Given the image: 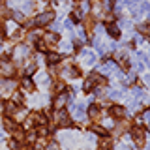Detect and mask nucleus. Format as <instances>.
<instances>
[{
	"instance_id": "obj_3",
	"label": "nucleus",
	"mask_w": 150,
	"mask_h": 150,
	"mask_svg": "<svg viewBox=\"0 0 150 150\" xmlns=\"http://www.w3.org/2000/svg\"><path fill=\"white\" fill-rule=\"evenodd\" d=\"M54 19V13L53 11H43V13H40L34 21H32V25H36V26H45V25H49L51 21Z\"/></svg>"
},
{
	"instance_id": "obj_30",
	"label": "nucleus",
	"mask_w": 150,
	"mask_h": 150,
	"mask_svg": "<svg viewBox=\"0 0 150 150\" xmlns=\"http://www.w3.org/2000/svg\"><path fill=\"white\" fill-rule=\"evenodd\" d=\"M133 96H137V98H143V90H141V88H133Z\"/></svg>"
},
{
	"instance_id": "obj_25",
	"label": "nucleus",
	"mask_w": 150,
	"mask_h": 150,
	"mask_svg": "<svg viewBox=\"0 0 150 150\" xmlns=\"http://www.w3.org/2000/svg\"><path fill=\"white\" fill-rule=\"evenodd\" d=\"M53 90H54L56 94H62V92H64V83H56V84H54V88H53Z\"/></svg>"
},
{
	"instance_id": "obj_24",
	"label": "nucleus",
	"mask_w": 150,
	"mask_h": 150,
	"mask_svg": "<svg viewBox=\"0 0 150 150\" xmlns=\"http://www.w3.org/2000/svg\"><path fill=\"white\" fill-rule=\"evenodd\" d=\"M81 19H83L81 11H73V13H71V21H73V23H79V21H81Z\"/></svg>"
},
{
	"instance_id": "obj_27",
	"label": "nucleus",
	"mask_w": 150,
	"mask_h": 150,
	"mask_svg": "<svg viewBox=\"0 0 150 150\" xmlns=\"http://www.w3.org/2000/svg\"><path fill=\"white\" fill-rule=\"evenodd\" d=\"M112 69H115V64H105V66H103V71H105V73H111Z\"/></svg>"
},
{
	"instance_id": "obj_13",
	"label": "nucleus",
	"mask_w": 150,
	"mask_h": 150,
	"mask_svg": "<svg viewBox=\"0 0 150 150\" xmlns=\"http://www.w3.org/2000/svg\"><path fill=\"white\" fill-rule=\"evenodd\" d=\"M100 115H101L100 107H98V105H90V109H88V116L94 118V120H98V118H100Z\"/></svg>"
},
{
	"instance_id": "obj_28",
	"label": "nucleus",
	"mask_w": 150,
	"mask_h": 150,
	"mask_svg": "<svg viewBox=\"0 0 150 150\" xmlns=\"http://www.w3.org/2000/svg\"><path fill=\"white\" fill-rule=\"evenodd\" d=\"M38 49H40V51H47V45H45V41H43V40L38 41Z\"/></svg>"
},
{
	"instance_id": "obj_33",
	"label": "nucleus",
	"mask_w": 150,
	"mask_h": 150,
	"mask_svg": "<svg viewBox=\"0 0 150 150\" xmlns=\"http://www.w3.org/2000/svg\"><path fill=\"white\" fill-rule=\"evenodd\" d=\"M2 111H4V103L0 101V112H2Z\"/></svg>"
},
{
	"instance_id": "obj_35",
	"label": "nucleus",
	"mask_w": 150,
	"mask_h": 150,
	"mask_svg": "<svg viewBox=\"0 0 150 150\" xmlns=\"http://www.w3.org/2000/svg\"><path fill=\"white\" fill-rule=\"evenodd\" d=\"M146 128H148V131H150V122H148V126H146Z\"/></svg>"
},
{
	"instance_id": "obj_8",
	"label": "nucleus",
	"mask_w": 150,
	"mask_h": 150,
	"mask_svg": "<svg viewBox=\"0 0 150 150\" xmlns=\"http://www.w3.org/2000/svg\"><path fill=\"white\" fill-rule=\"evenodd\" d=\"M2 124H4V129H6V131H11V133H13V131L17 129V120H13L11 116H6Z\"/></svg>"
},
{
	"instance_id": "obj_4",
	"label": "nucleus",
	"mask_w": 150,
	"mask_h": 150,
	"mask_svg": "<svg viewBox=\"0 0 150 150\" xmlns=\"http://www.w3.org/2000/svg\"><path fill=\"white\" fill-rule=\"evenodd\" d=\"M131 137H133L137 146H143L144 144V129L143 128H133L131 129Z\"/></svg>"
},
{
	"instance_id": "obj_11",
	"label": "nucleus",
	"mask_w": 150,
	"mask_h": 150,
	"mask_svg": "<svg viewBox=\"0 0 150 150\" xmlns=\"http://www.w3.org/2000/svg\"><path fill=\"white\" fill-rule=\"evenodd\" d=\"M66 101H68V96H66L64 92H62V94H58V96L54 98V107H56V109H64Z\"/></svg>"
},
{
	"instance_id": "obj_7",
	"label": "nucleus",
	"mask_w": 150,
	"mask_h": 150,
	"mask_svg": "<svg viewBox=\"0 0 150 150\" xmlns=\"http://www.w3.org/2000/svg\"><path fill=\"white\" fill-rule=\"evenodd\" d=\"M109 115H111V116H115V118H122V116L126 115V109H124L122 105H111Z\"/></svg>"
},
{
	"instance_id": "obj_31",
	"label": "nucleus",
	"mask_w": 150,
	"mask_h": 150,
	"mask_svg": "<svg viewBox=\"0 0 150 150\" xmlns=\"http://www.w3.org/2000/svg\"><path fill=\"white\" fill-rule=\"evenodd\" d=\"M49 150H58V144H56V143H51L49 144Z\"/></svg>"
},
{
	"instance_id": "obj_18",
	"label": "nucleus",
	"mask_w": 150,
	"mask_h": 150,
	"mask_svg": "<svg viewBox=\"0 0 150 150\" xmlns=\"http://www.w3.org/2000/svg\"><path fill=\"white\" fill-rule=\"evenodd\" d=\"M139 34L141 36H150V23H143V25H139Z\"/></svg>"
},
{
	"instance_id": "obj_15",
	"label": "nucleus",
	"mask_w": 150,
	"mask_h": 150,
	"mask_svg": "<svg viewBox=\"0 0 150 150\" xmlns=\"http://www.w3.org/2000/svg\"><path fill=\"white\" fill-rule=\"evenodd\" d=\"M112 148V141L109 137H103L100 141V150H111Z\"/></svg>"
},
{
	"instance_id": "obj_6",
	"label": "nucleus",
	"mask_w": 150,
	"mask_h": 150,
	"mask_svg": "<svg viewBox=\"0 0 150 150\" xmlns=\"http://www.w3.org/2000/svg\"><path fill=\"white\" fill-rule=\"evenodd\" d=\"M21 88L25 92H34V88H36V83L32 81L30 77H23L21 79Z\"/></svg>"
},
{
	"instance_id": "obj_9",
	"label": "nucleus",
	"mask_w": 150,
	"mask_h": 150,
	"mask_svg": "<svg viewBox=\"0 0 150 150\" xmlns=\"http://www.w3.org/2000/svg\"><path fill=\"white\" fill-rule=\"evenodd\" d=\"M43 41H45V45H56L58 43V34L56 32H47L43 36Z\"/></svg>"
},
{
	"instance_id": "obj_32",
	"label": "nucleus",
	"mask_w": 150,
	"mask_h": 150,
	"mask_svg": "<svg viewBox=\"0 0 150 150\" xmlns=\"http://www.w3.org/2000/svg\"><path fill=\"white\" fill-rule=\"evenodd\" d=\"M118 150H129V148H128V146H124V144H122V146H120Z\"/></svg>"
},
{
	"instance_id": "obj_29",
	"label": "nucleus",
	"mask_w": 150,
	"mask_h": 150,
	"mask_svg": "<svg viewBox=\"0 0 150 150\" xmlns=\"http://www.w3.org/2000/svg\"><path fill=\"white\" fill-rule=\"evenodd\" d=\"M36 71V64H28V68H26V73L30 75V73H34Z\"/></svg>"
},
{
	"instance_id": "obj_16",
	"label": "nucleus",
	"mask_w": 150,
	"mask_h": 150,
	"mask_svg": "<svg viewBox=\"0 0 150 150\" xmlns=\"http://www.w3.org/2000/svg\"><path fill=\"white\" fill-rule=\"evenodd\" d=\"M94 25H96V23H94V15H92V17H90V15L84 17V28H86L88 34H90V32L94 30Z\"/></svg>"
},
{
	"instance_id": "obj_21",
	"label": "nucleus",
	"mask_w": 150,
	"mask_h": 150,
	"mask_svg": "<svg viewBox=\"0 0 150 150\" xmlns=\"http://www.w3.org/2000/svg\"><path fill=\"white\" fill-rule=\"evenodd\" d=\"M90 129L94 131V133H98V135H107V129L103 128V126H100V124H94Z\"/></svg>"
},
{
	"instance_id": "obj_12",
	"label": "nucleus",
	"mask_w": 150,
	"mask_h": 150,
	"mask_svg": "<svg viewBox=\"0 0 150 150\" xmlns=\"http://www.w3.org/2000/svg\"><path fill=\"white\" fill-rule=\"evenodd\" d=\"M107 32H109V36L111 38H120V28L115 25V23H109V25H107Z\"/></svg>"
},
{
	"instance_id": "obj_26",
	"label": "nucleus",
	"mask_w": 150,
	"mask_h": 150,
	"mask_svg": "<svg viewBox=\"0 0 150 150\" xmlns=\"http://www.w3.org/2000/svg\"><path fill=\"white\" fill-rule=\"evenodd\" d=\"M47 81H49V79H47V75H45V73H40V77H38V83H40V84H47Z\"/></svg>"
},
{
	"instance_id": "obj_23",
	"label": "nucleus",
	"mask_w": 150,
	"mask_h": 150,
	"mask_svg": "<svg viewBox=\"0 0 150 150\" xmlns=\"http://www.w3.org/2000/svg\"><path fill=\"white\" fill-rule=\"evenodd\" d=\"M23 101H25L23 94H19V92H15V94H13V103H23Z\"/></svg>"
},
{
	"instance_id": "obj_19",
	"label": "nucleus",
	"mask_w": 150,
	"mask_h": 150,
	"mask_svg": "<svg viewBox=\"0 0 150 150\" xmlns=\"http://www.w3.org/2000/svg\"><path fill=\"white\" fill-rule=\"evenodd\" d=\"M9 15H11V11H9V9H8V6L4 4V0H0V17L8 19Z\"/></svg>"
},
{
	"instance_id": "obj_14",
	"label": "nucleus",
	"mask_w": 150,
	"mask_h": 150,
	"mask_svg": "<svg viewBox=\"0 0 150 150\" xmlns=\"http://www.w3.org/2000/svg\"><path fill=\"white\" fill-rule=\"evenodd\" d=\"M58 62H60V54L58 53H47V64L54 66V64H58Z\"/></svg>"
},
{
	"instance_id": "obj_5",
	"label": "nucleus",
	"mask_w": 150,
	"mask_h": 150,
	"mask_svg": "<svg viewBox=\"0 0 150 150\" xmlns=\"http://www.w3.org/2000/svg\"><path fill=\"white\" fill-rule=\"evenodd\" d=\"M15 81H13V79H2V81H0V90H2L4 94H8V92H11L13 88H15Z\"/></svg>"
},
{
	"instance_id": "obj_10",
	"label": "nucleus",
	"mask_w": 150,
	"mask_h": 150,
	"mask_svg": "<svg viewBox=\"0 0 150 150\" xmlns=\"http://www.w3.org/2000/svg\"><path fill=\"white\" fill-rule=\"evenodd\" d=\"M17 103H13V101H8V103H4V112H6L8 116H13L17 112Z\"/></svg>"
},
{
	"instance_id": "obj_17",
	"label": "nucleus",
	"mask_w": 150,
	"mask_h": 150,
	"mask_svg": "<svg viewBox=\"0 0 150 150\" xmlns=\"http://www.w3.org/2000/svg\"><path fill=\"white\" fill-rule=\"evenodd\" d=\"M83 58H84V64H94L96 62V56L90 51H83Z\"/></svg>"
},
{
	"instance_id": "obj_34",
	"label": "nucleus",
	"mask_w": 150,
	"mask_h": 150,
	"mask_svg": "<svg viewBox=\"0 0 150 150\" xmlns=\"http://www.w3.org/2000/svg\"><path fill=\"white\" fill-rule=\"evenodd\" d=\"M2 139H4V135H2V133H0V141H2Z\"/></svg>"
},
{
	"instance_id": "obj_36",
	"label": "nucleus",
	"mask_w": 150,
	"mask_h": 150,
	"mask_svg": "<svg viewBox=\"0 0 150 150\" xmlns=\"http://www.w3.org/2000/svg\"><path fill=\"white\" fill-rule=\"evenodd\" d=\"M75 2H81V0H75Z\"/></svg>"
},
{
	"instance_id": "obj_22",
	"label": "nucleus",
	"mask_w": 150,
	"mask_h": 150,
	"mask_svg": "<svg viewBox=\"0 0 150 150\" xmlns=\"http://www.w3.org/2000/svg\"><path fill=\"white\" fill-rule=\"evenodd\" d=\"M11 15H13V19H15L17 23H25V15H23L21 11H13Z\"/></svg>"
},
{
	"instance_id": "obj_1",
	"label": "nucleus",
	"mask_w": 150,
	"mask_h": 150,
	"mask_svg": "<svg viewBox=\"0 0 150 150\" xmlns=\"http://www.w3.org/2000/svg\"><path fill=\"white\" fill-rule=\"evenodd\" d=\"M105 83H107V81L101 77L100 73H90V75H88V79L84 81V90L90 92L94 86H105Z\"/></svg>"
},
{
	"instance_id": "obj_20",
	"label": "nucleus",
	"mask_w": 150,
	"mask_h": 150,
	"mask_svg": "<svg viewBox=\"0 0 150 150\" xmlns=\"http://www.w3.org/2000/svg\"><path fill=\"white\" fill-rule=\"evenodd\" d=\"M75 118H83L84 116V105L83 103H79V105H75Z\"/></svg>"
},
{
	"instance_id": "obj_2",
	"label": "nucleus",
	"mask_w": 150,
	"mask_h": 150,
	"mask_svg": "<svg viewBox=\"0 0 150 150\" xmlns=\"http://www.w3.org/2000/svg\"><path fill=\"white\" fill-rule=\"evenodd\" d=\"M54 122L56 126H60V128H68V126H71V120H69V115L66 112L64 109H58L54 115Z\"/></svg>"
}]
</instances>
